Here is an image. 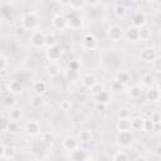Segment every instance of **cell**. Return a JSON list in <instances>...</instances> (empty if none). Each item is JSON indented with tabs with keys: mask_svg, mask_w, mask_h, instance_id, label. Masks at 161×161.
Segmentation results:
<instances>
[{
	"mask_svg": "<svg viewBox=\"0 0 161 161\" xmlns=\"http://www.w3.org/2000/svg\"><path fill=\"white\" fill-rule=\"evenodd\" d=\"M39 25V18L34 13H26L21 18V28L25 30H36Z\"/></svg>",
	"mask_w": 161,
	"mask_h": 161,
	"instance_id": "1",
	"label": "cell"
},
{
	"mask_svg": "<svg viewBox=\"0 0 161 161\" xmlns=\"http://www.w3.org/2000/svg\"><path fill=\"white\" fill-rule=\"evenodd\" d=\"M133 142V135L131 131H125V132H118L116 136V143L119 147H130Z\"/></svg>",
	"mask_w": 161,
	"mask_h": 161,
	"instance_id": "2",
	"label": "cell"
},
{
	"mask_svg": "<svg viewBox=\"0 0 161 161\" xmlns=\"http://www.w3.org/2000/svg\"><path fill=\"white\" fill-rule=\"evenodd\" d=\"M30 43L34 48L36 49H40L43 47H45V34L42 31V30H35L31 33V36H30Z\"/></svg>",
	"mask_w": 161,
	"mask_h": 161,
	"instance_id": "3",
	"label": "cell"
},
{
	"mask_svg": "<svg viewBox=\"0 0 161 161\" xmlns=\"http://www.w3.org/2000/svg\"><path fill=\"white\" fill-rule=\"evenodd\" d=\"M97 38L93 33H86L82 38V47L86 49V50H94L97 48Z\"/></svg>",
	"mask_w": 161,
	"mask_h": 161,
	"instance_id": "4",
	"label": "cell"
},
{
	"mask_svg": "<svg viewBox=\"0 0 161 161\" xmlns=\"http://www.w3.org/2000/svg\"><path fill=\"white\" fill-rule=\"evenodd\" d=\"M67 19H68V25H69L72 29L77 30V29H80V28H82L83 20H82L80 15H79L75 10H72V9H70V13L68 14Z\"/></svg>",
	"mask_w": 161,
	"mask_h": 161,
	"instance_id": "5",
	"label": "cell"
},
{
	"mask_svg": "<svg viewBox=\"0 0 161 161\" xmlns=\"http://www.w3.org/2000/svg\"><path fill=\"white\" fill-rule=\"evenodd\" d=\"M62 54H63V50H62V48L58 44L57 45H53L50 48H47V50H45V55H47L48 60L54 62V63H57V60L60 59Z\"/></svg>",
	"mask_w": 161,
	"mask_h": 161,
	"instance_id": "6",
	"label": "cell"
},
{
	"mask_svg": "<svg viewBox=\"0 0 161 161\" xmlns=\"http://www.w3.org/2000/svg\"><path fill=\"white\" fill-rule=\"evenodd\" d=\"M107 34L109 36L111 40L113 42H119L122 38H123V29L118 25V24H113L108 28L107 30Z\"/></svg>",
	"mask_w": 161,
	"mask_h": 161,
	"instance_id": "7",
	"label": "cell"
},
{
	"mask_svg": "<svg viewBox=\"0 0 161 161\" xmlns=\"http://www.w3.org/2000/svg\"><path fill=\"white\" fill-rule=\"evenodd\" d=\"M52 25H53V28L57 29V30H63V29H65L67 25H68V19H67V16L63 15V14H55V15L53 16V19H52Z\"/></svg>",
	"mask_w": 161,
	"mask_h": 161,
	"instance_id": "8",
	"label": "cell"
},
{
	"mask_svg": "<svg viewBox=\"0 0 161 161\" xmlns=\"http://www.w3.org/2000/svg\"><path fill=\"white\" fill-rule=\"evenodd\" d=\"M24 131L28 136H38L40 133V125L38 121H34V119H30L25 123L24 126Z\"/></svg>",
	"mask_w": 161,
	"mask_h": 161,
	"instance_id": "9",
	"label": "cell"
},
{
	"mask_svg": "<svg viewBox=\"0 0 161 161\" xmlns=\"http://www.w3.org/2000/svg\"><path fill=\"white\" fill-rule=\"evenodd\" d=\"M78 145H79L78 138H75V137H73V136H67V137H64L63 141H62L63 148H64L65 151H69V152H72V151L79 148Z\"/></svg>",
	"mask_w": 161,
	"mask_h": 161,
	"instance_id": "10",
	"label": "cell"
},
{
	"mask_svg": "<svg viewBox=\"0 0 161 161\" xmlns=\"http://www.w3.org/2000/svg\"><path fill=\"white\" fill-rule=\"evenodd\" d=\"M125 36L130 43H137L140 42V29L133 25H130L125 30Z\"/></svg>",
	"mask_w": 161,
	"mask_h": 161,
	"instance_id": "11",
	"label": "cell"
},
{
	"mask_svg": "<svg viewBox=\"0 0 161 161\" xmlns=\"http://www.w3.org/2000/svg\"><path fill=\"white\" fill-rule=\"evenodd\" d=\"M140 57H141V59H142L143 62L153 63V62L156 60V58H157V53H156V50H155L153 48L147 47V48H143V49L141 50Z\"/></svg>",
	"mask_w": 161,
	"mask_h": 161,
	"instance_id": "12",
	"label": "cell"
},
{
	"mask_svg": "<svg viewBox=\"0 0 161 161\" xmlns=\"http://www.w3.org/2000/svg\"><path fill=\"white\" fill-rule=\"evenodd\" d=\"M8 91H9V93H11V94H14V96L16 97V96H19V94L23 93L24 86H23V83H21L19 79H14V80H10V82H9V84H8Z\"/></svg>",
	"mask_w": 161,
	"mask_h": 161,
	"instance_id": "13",
	"label": "cell"
},
{
	"mask_svg": "<svg viewBox=\"0 0 161 161\" xmlns=\"http://www.w3.org/2000/svg\"><path fill=\"white\" fill-rule=\"evenodd\" d=\"M132 25L136 28H142L146 25V15L141 11H137L132 15Z\"/></svg>",
	"mask_w": 161,
	"mask_h": 161,
	"instance_id": "14",
	"label": "cell"
},
{
	"mask_svg": "<svg viewBox=\"0 0 161 161\" xmlns=\"http://www.w3.org/2000/svg\"><path fill=\"white\" fill-rule=\"evenodd\" d=\"M60 70H62L60 65H59L58 63H54V62H50V63L47 65V68H45V72H47L48 77H50V78L58 77V75L60 74Z\"/></svg>",
	"mask_w": 161,
	"mask_h": 161,
	"instance_id": "15",
	"label": "cell"
},
{
	"mask_svg": "<svg viewBox=\"0 0 161 161\" xmlns=\"http://www.w3.org/2000/svg\"><path fill=\"white\" fill-rule=\"evenodd\" d=\"M96 101H97V103L101 104V106H108V104L111 103V93L104 89V91L101 92L98 96H96Z\"/></svg>",
	"mask_w": 161,
	"mask_h": 161,
	"instance_id": "16",
	"label": "cell"
},
{
	"mask_svg": "<svg viewBox=\"0 0 161 161\" xmlns=\"http://www.w3.org/2000/svg\"><path fill=\"white\" fill-rule=\"evenodd\" d=\"M116 128L118 132L131 131V119L130 118H118L116 123Z\"/></svg>",
	"mask_w": 161,
	"mask_h": 161,
	"instance_id": "17",
	"label": "cell"
},
{
	"mask_svg": "<svg viewBox=\"0 0 161 161\" xmlns=\"http://www.w3.org/2000/svg\"><path fill=\"white\" fill-rule=\"evenodd\" d=\"M114 80H117L119 84H122V86H126L130 80H131V74H130V72H127V70H119L117 74H116V79Z\"/></svg>",
	"mask_w": 161,
	"mask_h": 161,
	"instance_id": "18",
	"label": "cell"
},
{
	"mask_svg": "<svg viewBox=\"0 0 161 161\" xmlns=\"http://www.w3.org/2000/svg\"><path fill=\"white\" fill-rule=\"evenodd\" d=\"M97 82H98V80H97V78H96L94 74L87 73V74H84V75L82 77V83H83V86H84L86 88H89V89H91Z\"/></svg>",
	"mask_w": 161,
	"mask_h": 161,
	"instance_id": "19",
	"label": "cell"
},
{
	"mask_svg": "<svg viewBox=\"0 0 161 161\" xmlns=\"http://www.w3.org/2000/svg\"><path fill=\"white\" fill-rule=\"evenodd\" d=\"M128 97L130 98H133V99H137V98H140L141 96H142V93H143V88L140 86V84H135V86H132V87H130L128 88Z\"/></svg>",
	"mask_w": 161,
	"mask_h": 161,
	"instance_id": "20",
	"label": "cell"
},
{
	"mask_svg": "<svg viewBox=\"0 0 161 161\" xmlns=\"http://www.w3.org/2000/svg\"><path fill=\"white\" fill-rule=\"evenodd\" d=\"M146 98L148 102H158L160 101V91L157 88H148L146 91Z\"/></svg>",
	"mask_w": 161,
	"mask_h": 161,
	"instance_id": "21",
	"label": "cell"
},
{
	"mask_svg": "<svg viewBox=\"0 0 161 161\" xmlns=\"http://www.w3.org/2000/svg\"><path fill=\"white\" fill-rule=\"evenodd\" d=\"M69 157H70L72 161H86L87 160V153L82 148H77V150L70 152Z\"/></svg>",
	"mask_w": 161,
	"mask_h": 161,
	"instance_id": "22",
	"label": "cell"
},
{
	"mask_svg": "<svg viewBox=\"0 0 161 161\" xmlns=\"http://www.w3.org/2000/svg\"><path fill=\"white\" fill-rule=\"evenodd\" d=\"M77 138H78L79 142L88 143V142H91V141L93 140V133H92V131H89V130H82V131H79Z\"/></svg>",
	"mask_w": 161,
	"mask_h": 161,
	"instance_id": "23",
	"label": "cell"
},
{
	"mask_svg": "<svg viewBox=\"0 0 161 161\" xmlns=\"http://www.w3.org/2000/svg\"><path fill=\"white\" fill-rule=\"evenodd\" d=\"M3 104H4L5 107L13 109V108L15 107V104H16V98H15V96L8 92V93L3 97Z\"/></svg>",
	"mask_w": 161,
	"mask_h": 161,
	"instance_id": "24",
	"label": "cell"
},
{
	"mask_svg": "<svg viewBox=\"0 0 161 161\" xmlns=\"http://www.w3.org/2000/svg\"><path fill=\"white\" fill-rule=\"evenodd\" d=\"M40 142H42L43 145H45L47 147H50V146L53 145V142H54V136H53V133H52V132H48V131L42 132V135H40Z\"/></svg>",
	"mask_w": 161,
	"mask_h": 161,
	"instance_id": "25",
	"label": "cell"
},
{
	"mask_svg": "<svg viewBox=\"0 0 161 161\" xmlns=\"http://www.w3.org/2000/svg\"><path fill=\"white\" fill-rule=\"evenodd\" d=\"M64 75H65V79H67L68 82H70V83H75V82H78V80L80 79V74H79V72H77V70H72V69H69V68L65 70Z\"/></svg>",
	"mask_w": 161,
	"mask_h": 161,
	"instance_id": "26",
	"label": "cell"
},
{
	"mask_svg": "<svg viewBox=\"0 0 161 161\" xmlns=\"http://www.w3.org/2000/svg\"><path fill=\"white\" fill-rule=\"evenodd\" d=\"M33 91H34L35 94L43 96V94L45 93V91H47V84H45V82H43V80H36V82H34V84H33Z\"/></svg>",
	"mask_w": 161,
	"mask_h": 161,
	"instance_id": "27",
	"label": "cell"
},
{
	"mask_svg": "<svg viewBox=\"0 0 161 161\" xmlns=\"http://www.w3.org/2000/svg\"><path fill=\"white\" fill-rule=\"evenodd\" d=\"M151 36H152V33H151V29H150L147 25L140 28V40L147 42V40L151 39Z\"/></svg>",
	"mask_w": 161,
	"mask_h": 161,
	"instance_id": "28",
	"label": "cell"
},
{
	"mask_svg": "<svg viewBox=\"0 0 161 161\" xmlns=\"http://www.w3.org/2000/svg\"><path fill=\"white\" fill-rule=\"evenodd\" d=\"M142 126H143V118L142 117L136 116V117L131 118V130L140 131V130H142Z\"/></svg>",
	"mask_w": 161,
	"mask_h": 161,
	"instance_id": "29",
	"label": "cell"
},
{
	"mask_svg": "<svg viewBox=\"0 0 161 161\" xmlns=\"http://www.w3.org/2000/svg\"><path fill=\"white\" fill-rule=\"evenodd\" d=\"M1 157L4 160H9V158H14V150L5 146V145H1Z\"/></svg>",
	"mask_w": 161,
	"mask_h": 161,
	"instance_id": "30",
	"label": "cell"
},
{
	"mask_svg": "<svg viewBox=\"0 0 161 161\" xmlns=\"http://www.w3.org/2000/svg\"><path fill=\"white\" fill-rule=\"evenodd\" d=\"M43 104H44L43 96H38V94H35V96L31 97V99H30V106H31L33 108H40Z\"/></svg>",
	"mask_w": 161,
	"mask_h": 161,
	"instance_id": "31",
	"label": "cell"
},
{
	"mask_svg": "<svg viewBox=\"0 0 161 161\" xmlns=\"http://www.w3.org/2000/svg\"><path fill=\"white\" fill-rule=\"evenodd\" d=\"M156 128V125L150 119V118H143V126H142V130L145 132H152L155 131Z\"/></svg>",
	"mask_w": 161,
	"mask_h": 161,
	"instance_id": "32",
	"label": "cell"
},
{
	"mask_svg": "<svg viewBox=\"0 0 161 161\" xmlns=\"http://www.w3.org/2000/svg\"><path fill=\"white\" fill-rule=\"evenodd\" d=\"M53 45H57L55 35L52 34V33L45 34V47H47V48H50V47H53Z\"/></svg>",
	"mask_w": 161,
	"mask_h": 161,
	"instance_id": "33",
	"label": "cell"
},
{
	"mask_svg": "<svg viewBox=\"0 0 161 161\" xmlns=\"http://www.w3.org/2000/svg\"><path fill=\"white\" fill-rule=\"evenodd\" d=\"M113 13H114V15H116L117 18H123V16L126 15V8H125L122 4H117V5L114 6Z\"/></svg>",
	"mask_w": 161,
	"mask_h": 161,
	"instance_id": "34",
	"label": "cell"
},
{
	"mask_svg": "<svg viewBox=\"0 0 161 161\" xmlns=\"http://www.w3.org/2000/svg\"><path fill=\"white\" fill-rule=\"evenodd\" d=\"M104 91V84L103 83H101V82H97L92 88H91V92H92V94L96 97V96H98L101 92H103Z\"/></svg>",
	"mask_w": 161,
	"mask_h": 161,
	"instance_id": "35",
	"label": "cell"
},
{
	"mask_svg": "<svg viewBox=\"0 0 161 161\" xmlns=\"http://www.w3.org/2000/svg\"><path fill=\"white\" fill-rule=\"evenodd\" d=\"M9 118L11 119V121H19L20 118H21V111L20 109H18V108H13V109H10V112H9Z\"/></svg>",
	"mask_w": 161,
	"mask_h": 161,
	"instance_id": "36",
	"label": "cell"
},
{
	"mask_svg": "<svg viewBox=\"0 0 161 161\" xmlns=\"http://www.w3.org/2000/svg\"><path fill=\"white\" fill-rule=\"evenodd\" d=\"M112 161H128V156H127L126 152L118 151V152H116V153L113 155Z\"/></svg>",
	"mask_w": 161,
	"mask_h": 161,
	"instance_id": "37",
	"label": "cell"
},
{
	"mask_svg": "<svg viewBox=\"0 0 161 161\" xmlns=\"http://www.w3.org/2000/svg\"><path fill=\"white\" fill-rule=\"evenodd\" d=\"M131 109L128 107H121L118 109V118H130Z\"/></svg>",
	"mask_w": 161,
	"mask_h": 161,
	"instance_id": "38",
	"label": "cell"
},
{
	"mask_svg": "<svg viewBox=\"0 0 161 161\" xmlns=\"http://www.w3.org/2000/svg\"><path fill=\"white\" fill-rule=\"evenodd\" d=\"M141 80H142V84H143V86H146V87H150V86L153 83L155 78H153L151 74H145V75H142Z\"/></svg>",
	"mask_w": 161,
	"mask_h": 161,
	"instance_id": "39",
	"label": "cell"
},
{
	"mask_svg": "<svg viewBox=\"0 0 161 161\" xmlns=\"http://www.w3.org/2000/svg\"><path fill=\"white\" fill-rule=\"evenodd\" d=\"M0 123H1V131L3 132H8V127H9V123H10V118H6L5 114L1 116V119H0Z\"/></svg>",
	"mask_w": 161,
	"mask_h": 161,
	"instance_id": "40",
	"label": "cell"
},
{
	"mask_svg": "<svg viewBox=\"0 0 161 161\" xmlns=\"http://www.w3.org/2000/svg\"><path fill=\"white\" fill-rule=\"evenodd\" d=\"M69 6H70V9L72 10H79L80 8H83V6H86L84 5V1H75V0H73V1H69Z\"/></svg>",
	"mask_w": 161,
	"mask_h": 161,
	"instance_id": "41",
	"label": "cell"
},
{
	"mask_svg": "<svg viewBox=\"0 0 161 161\" xmlns=\"http://www.w3.org/2000/svg\"><path fill=\"white\" fill-rule=\"evenodd\" d=\"M155 125H156V127L160 125V122H161V113H158V112H153V113H151V116L148 117Z\"/></svg>",
	"mask_w": 161,
	"mask_h": 161,
	"instance_id": "42",
	"label": "cell"
},
{
	"mask_svg": "<svg viewBox=\"0 0 161 161\" xmlns=\"http://www.w3.org/2000/svg\"><path fill=\"white\" fill-rule=\"evenodd\" d=\"M0 63H1V67H0L1 73H5V70H6V68H8V64H9L8 58L5 57V54H1V55H0Z\"/></svg>",
	"mask_w": 161,
	"mask_h": 161,
	"instance_id": "43",
	"label": "cell"
},
{
	"mask_svg": "<svg viewBox=\"0 0 161 161\" xmlns=\"http://www.w3.org/2000/svg\"><path fill=\"white\" fill-rule=\"evenodd\" d=\"M59 107H60L62 111H69V109L72 108V102L68 101V99H63V101L60 102Z\"/></svg>",
	"mask_w": 161,
	"mask_h": 161,
	"instance_id": "44",
	"label": "cell"
},
{
	"mask_svg": "<svg viewBox=\"0 0 161 161\" xmlns=\"http://www.w3.org/2000/svg\"><path fill=\"white\" fill-rule=\"evenodd\" d=\"M68 68L72 69V70H77V72H79V69H80V63H79L78 60H70L69 64H68Z\"/></svg>",
	"mask_w": 161,
	"mask_h": 161,
	"instance_id": "45",
	"label": "cell"
},
{
	"mask_svg": "<svg viewBox=\"0 0 161 161\" xmlns=\"http://www.w3.org/2000/svg\"><path fill=\"white\" fill-rule=\"evenodd\" d=\"M16 130H18V123L15 121L10 119V123H9V127H8V132L14 133V132H16Z\"/></svg>",
	"mask_w": 161,
	"mask_h": 161,
	"instance_id": "46",
	"label": "cell"
},
{
	"mask_svg": "<svg viewBox=\"0 0 161 161\" xmlns=\"http://www.w3.org/2000/svg\"><path fill=\"white\" fill-rule=\"evenodd\" d=\"M125 86H122V84H119L117 80H113V83H112V86H111V88L113 89V91H116V92H118V91H121L122 88H123Z\"/></svg>",
	"mask_w": 161,
	"mask_h": 161,
	"instance_id": "47",
	"label": "cell"
},
{
	"mask_svg": "<svg viewBox=\"0 0 161 161\" xmlns=\"http://www.w3.org/2000/svg\"><path fill=\"white\" fill-rule=\"evenodd\" d=\"M153 65L157 69V72H161V55H157L156 60L153 62Z\"/></svg>",
	"mask_w": 161,
	"mask_h": 161,
	"instance_id": "48",
	"label": "cell"
},
{
	"mask_svg": "<svg viewBox=\"0 0 161 161\" xmlns=\"http://www.w3.org/2000/svg\"><path fill=\"white\" fill-rule=\"evenodd\" d=\"M86 6H97L99 5V1H84Z\"/></svg>",
	"mask_w": 161,
	"mask_h": 161,
	"instance_id": "49",
	"label": "cell"
},
{
	"mask_svg": "<svg viewBox=\"0 0 161 161\" xmlns=\"http://www.w3.org/2000/svg\"><path fill=\"white\" fill-rule=\"evenodd\" d=\"M135 161H148V160H147L146 156H143V155H138V156L135 158Z\"/></svg>",
	"mask_w": 161,
	"mask_h": 161,
	"instance_id": "50",
	"label": "cell"
},
{
	"mask_svg": "<svg viewBox=\"0 0 161 161\" xmlns=\"http://www.w3.org/2000/svg\"><path fill=\"white\" fill-rule=\"evenodd\" d=\"M157 89L161 92V80H158V82H157Z\"/></svg>",
	"mask_w": 161,
	"mask_h": 161,
	"instance_id": "51",
	"label": "cell"
},
{
	"mask_svg": "<svg viewBox=\"0 0 161 161\" xmlns=\"http://www.w3.org/2000/svg\"><path fill=\"white\" fill-rule=\"evenodd\" d=\"M5 161H15L14 158H9V160H5Z\"/></svg>",
	"mask_w": 161,
	"mask_h": 161,
	"instance_id": "52",
	"label": "cell"
},
{
	"mask_svg": "<svg viewBox=\"0 0 161 161\" xmlns=\"http://www.w3.org/2000/svg\"><path fill=\"white\" fill-rule=\"evenodd\" d=\"M160 99H161V92H160Z\"/></svg>",
	"mask_w": 161,
	"mask_h": 161,
	"instance_id": "53",
	"label": "cell"
},
{
	"mask_svg": "<svg viewBox=\"0 0 161 161\" xmlns=\"http://www.w3.org/2000/svg\"><path fill=\"white\" fill-rule=\"evenodd\" d=\"M160 126H161V122H160Z\"/></svg>",
	"mask_w": 161,
	"mask_h": 161,
	"instance_id": "54",
	"label": "cell"
}]
</instances>
